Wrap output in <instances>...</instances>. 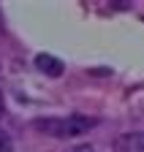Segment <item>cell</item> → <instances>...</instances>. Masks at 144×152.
Here are the masks:
<instances>
[{
    "instance_id": "cell-1",
    "label": "cell",
    "mask_w": 144,
    "mask_h": 152,
    "mask_svg": "<svg viewBox=\"0 0 144 152\" xmlns=\"http://www.w3.org/2000/svg\"><path fill=\"white\" fill-rule=\"evenodd\" d=\"M93 125H98V120L93 117H46V120H35V128L46 136L55 139H68V136H79V133H87Z\"/></svg>"
},
{
    "instance_id": "cell-2",
    "label": "cell",
    "mask_w": 144,
    "mask_h": 152,
    "mask_svg": "<svg viewBox=\"0 0 144 152\" xmlns=\"http://www.w3.org/2000/svg\"><path fill=\"white\" fill-rule=\"evenodd\" d=\"M114 152H144V133H122V136H117Z\"/></svg>"
},
{
    "instance_id": "cell-3",
    "label": "cell",
    "mask_w": 144,
    "mask_h": 152,
    "mask_svg": "<svg viewBox=\"0 0 144 152\" xmlns=\"http://www.w3.org/2000/svg\"><path fill=\"white\" fill-rule=\"evenodd\" d=\"M35 65H38V71L46 73V76H63V63L57 60V57H52V54H38L35 57Z\"/></svg>"
},
{
    "instance_id": "cell-4",
    "label": "cell",
    "mask_w": 144,
    "mask_h": 152,
    "mask_svg": "<svg viewBox=\"0 0 144 152\" xmlns=\"http://www.w3.org/2000/svg\"><path fill=\"white\" fill-rule=\"evenodd\" d=\"M0 152H14V144L6 133H0Z\"/></svg>"
},
{
    "instance_id": "cell-5",
    "label": "cell",
    "mask_w": 144,
    "mask_h": 152,
    "mask_svg": "<svg viewBox=\"0 0 144 152\" xmlns=\"http://www.w3.org/2000/svg\"><path fill=\"white\" fill-rule=\"evenodd\" d=\"M71 152H95V149L90 147V144H79V147H74V149H71Z\"/></svg>"
}]
</instances>
